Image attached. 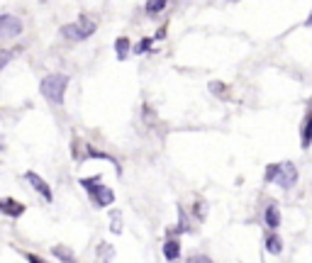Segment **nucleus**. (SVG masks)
I'll list each match as a JSON object with an SVG mask.
<instances>
[{
    "label": "nucleus",
    "mask_w": 312,
    "mask_h": 263,
    "mask_svg": "<svg viewBox=\"0 0 312 263\" xmlns=\"http://www.w3.org/2000/svg\"><path fill=\"white\" fill-rule=\"evenodd\" d=\"M66 85H68V76L66 73H49L44 76L39 83L41 95L47 97L52 105H64V93H66Z\"/></svg>",
    "instance_id": "1"
},
{
    "label": "nucleus",
    "mask_w": 312,
    "mask_h": 263,
    "mask_svg": "<svg viewBox=\"0 0 312 263\" xmlns=\"http://www.w3.org/2000/svg\"><path fill=\"white\" fill-rule=\"evenodd\" d=\"M95 32V22L88 17V15H81L78 17V22H73V25H66V27L61 29V34L66 37V39H73V42H81V39H88L91 34Z\"/></svg>",
    "instance_id": "2"
},
{
    "label": "nucleus",
    "mask_w": 312,
    "mask_h": 263,
    "mask_svg": "<svg viewBox=\"0 0 312 263\" xmlns=\"http://www.w3.org/2000/svg\"><path fill=\"white\" fill-rule=\"evenodd\" d=\"M83 185H88V193L93 195V202L98 207H108L112 205V200H115V193L105 188V185H100V178H85L83 180Z\"/></svg>",
    "instance_id": "3"
},
{
    "label": "nucleus",
    "mask_w": 312,
    "mask_h": 263,
    "mask_svg": "<svg viewBox=\"0 0 312 263\" xmlns=\"http://www.w3.org/2000/svg\"><path fill=\"white\" fill-rule=\"evenodd\" d=\"M295 180H298V168H295V164L285 161L281 166H276V178H273V183H276L278 188L288 190V188L295 185Z\"/></svg>",
    "instance_id": "4"
},
{
    "label": "nucleus",
    "mask_w": 312,
    "mask_h": 263,
    "mask_svg": "<svg viewBox=\"0 0 312 263\" xmlns=\"http://www.w3.org/2000/svg\"><path fill=\"white\" fill-rule=\"evenodd\" d=\"M22 32V22L15 15H0V39H10Z\"/></svg>",
    "instance_id": "5"
},
{
    "label": "nucleus",
    "mask_w": 312,
    "mask_h": 263,
    "mask_svg": "<svg viewBox=\"0 0 312 263\" xmlns=\"http://www.w3.org/2000/svg\"><path fill=\"white\" fill-rule=\"evenodd\" d=\"M25 178H27L29 183L34 185V190H37V193H39L41 197L47 200V202H52V200H54V193H52V188L47 185V180H44V178H39V176H37V173H32V171H29Z\"/></svg>",
    "instance_id": "6"
},
{
    "label": "nucleus",
    "mask_w": 312,
    "mask_h": 263,
    "mask_svg": "<svg viewBox=\"0 0 312 263\" xmlns=\"http://www.w3.org/2000/svg\"><path fill=\"white\" fill-rule=\"evenodd\" d=\"M0 212H5V215H10V217H20V215L25 212V205L17 202V200L5 197V200H0Z\"/></svg>",
    "instance_id": "7"
},
{
    "label": "nucleus",
    "mask_w": 312,
    "mask_h": 263,
    "mask_svg": "<svg viewBox=\"0 0 312 263\" xmlns=\"http://www.w3.org/2000/svg\"><path fill=\"white\" fill-rule=\"evenodd\" d=\"M263 220H266V227H269V229H278V227H281V212H278V207H276V205H269L266 212H263Z\"/></svg>",
    "instance_id": "8"
},
{
    "label": "nucleus",
    "mask_w": 312,
    "mask_h": 263,
    "mask_svg": "<svg viewBox=\"0 0 312 263\" xmlns=\"http://www.w3.org/2000/svg\"><path fill=\"white\" fill-rule=\"evenodd\" d=\"M163 256H166V261H178V256H181V244H178V241H166V244H163Z\"/></svg>",
    "instance_id": "9"
},
{
    "label": "nucleus",
    "mask_w": 312,
    "mask_h": 263,
    "mask_svg": "<svg viewBox=\"0 0 312 263\" xmlns=\"http://www.w3.org/2000/svg\"><path fill=\"white\" fill-rule=\"evenodd\" d=\"M300 141H302V149H307V146L312 144V112L307 115V122H305V127H302Z\"/></svg>",
    "instance_id": "10"
},
{
    "label": "nucleus",
    "mask_w": 312,
    "mask_h": 263,
    "mask_svg": "<svg viewBox=\"0 0 312 263\" xmlns=\"http://www.w3.org/2000/svg\"><path fill=\"white\" fill-rule=\"evenodd\" d=\"M266 249H269V253H276V256H278V253L283 251V241H281L276 234H271L269 239H266Z\"/></svg>",
    "instance_id": "11"
},
{
    "label": "nucleus",
    "mask_w": 312,
    "mask_h": 263,
    "mask_svg": "<svg viewBox=\"0 0 312 263\" xmlns=\"http://www.w3.org/2000/svg\"><path fill=\"white\" fill-rule=\"evenodd\" d=\"M52 251H54V256H56V258H61L64 263H76V261H73V253H71V251H68L66 246H54Z\"/></svg>",
    "instance_id": "12"
},
{
    "label": "nucleus",
    "mask_w": 312,
    "mask_h": 263,
    "mask_svg": "<svg viewBox=\"0 0 312 263\" xmlns=\"http://www.w3.org/2000/svg\"><path fill=\"white\" fill-rule=\"evenodd\" d=\"M127 49H129V39L127 37H120L115 42V51H117V59H124L127 56Z\"/></svg>",
    "instance_id": "13"
},
{
    "label": "nucleus",
    "mask_w": 312,
    "mask_h": 263,
    "mask_svg": "<svg viewBox=\"0 0 312 263\" xmlns=\"http://www.w3.org/2000/svg\"><path fill=\"white\" fill-rule=\"evenodd\" d=\"M15 51H17V49H3V51H0V71L15 59Z\"/></svg>",
    "instance_id": "14"
},
{
    "label": "nucleus",
    "mask_w": 312,
    "mask_h": 263,
    "mask_svg": "<svg viewBox=\"0 0 312 263\" xmlns=\"http://www.w3.org/2000/svg\"><path fill=\"white\" fill-rule=\"evenodd\" d=\"M98 249L103 251V256L98 258V263H110V258H112V246H110V244H100Z\"/></svg>",
    "instance_id": "15"
},
{
    "label": "nucleus",
    "mask_w": 312,
    "mask_h": 263,
    "mask_svg": "<svg viewBox=\"0 0 312 263\" xmlns=\"http://www.w3.org/2000/svg\"><path fill=\"white\" fill-rule=\"evenodd\" d=\"M110 222H112V227H110V229H112L115 234H120V232H122V217H120V212H112Z\"/></svg>",
    "instance_id": "16"
},
{
    "label": "nucleus",
    "mask_w": 312,
    "mask_h": 263,
    "mask_svg": "<svg viewBox=\"0 0 312 263\" xmlns=\"http://www.w3.org/2000/svg\"><path fill=\"white\" fill-rule=\"evenodd\" d=\"M163 8H166V3H163V0H156V3H147V10H149V13L163 10Z\"/></svg>",
    "instance_id": "17"
},
{
    "label": "nucleus",
    "mask_w": 312,
    "mask_h": 263,
    "mask_svg": "<svg viewBox=\"0 0 312 263\" xmlns=\"http://www.w3.org/2000/svg\"><path fill=\"white\" fill-rule=\"evenodd\" d=\"M149 46H151V39H142V44L137 46V54H144V51H147Z\"/></svg>",
    "instance_id": "18"
},
{
    "label": "nucleus",
    "mask_w": 312,
    "mask_h": 263,
    "mask_svg": "<svg viewBox=\"0 0 312 263\" xmlns=\"http://www.w3.org/2000/svg\"><path fill=\"white\" fill-rule=\"evenodd\" d=\"M188 263H212V261H210L207 256H190Z\"/></svg>",
    "instance_id": "19"
},
{
    "label": "nucleus",
    "mask_w": 312,
    "mask_h": 263,
    "mask_svg": "<svg viewBox=\"0 0 312 263\" xmlns=\"http://www.w3.org/2000/svg\"><path fill=\"white\" fill-rule=\"evenodd\" d=\"M210 90H212V93H217V95H222L225 85H222V83H212V85H210Z\"/></svg>",
    "instance_id": "20"
},
{
    "label": "nucleus",
    "mask_w": 312,
    "mask_h": 263,
    "mask_svg": "<svg viewBox=\"0 0 312 263\" xmlns=\"http://www.w3.org/2000/svg\"><path fill=\"white\" fill-rule=\"evenodd\" d=\"M27 261H29V263H44V261H41V258H37L34 253H27Z\"/></svg>",
    "instance_id": "21"
},
{
    "label": "nucleus",
    "mask_w": 312,
    "mask_h": 263,
    "mask_svg": "<svg viewBox=\"0 0 312 263\" xmlns=\"http://www.w3.org/2000/svg\"><path fill=\"white\" fill-rule=\"evenodd\" d=\"M307 25H312V15H310V17H307Z\"/></svg>",
    "instance_id": "22"
}]
</instances>
